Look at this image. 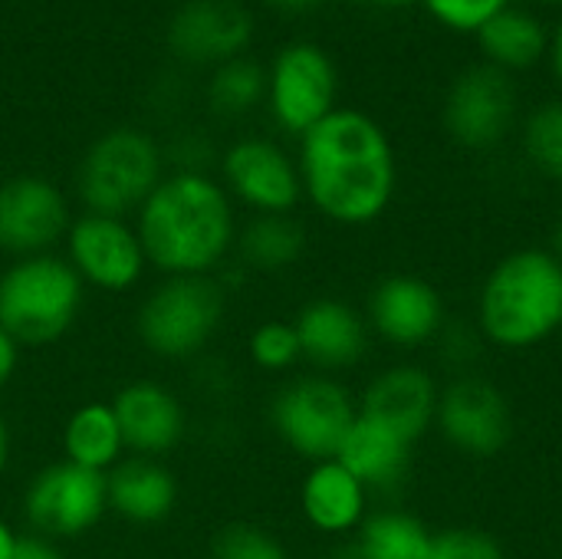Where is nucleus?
I'll use <instances>...</instances> for the list:
<instances>
[{"instance_id":"nucleus-5","label":"nucleus","mask_w":562,"mask_h":559,"mask_svg":"<svg viewBox=\"0 0 562 559\" xmlns=\"http://www.w3.org/2000/svg\"><path fill=\"white\" fill-rule=\"evenodd\" d=\"M524 105L527 99L520 79L471 56L448 76L438 119L454 148L491 155L517 135Z\"/></svg>"},{"instance_id":"nucleus-40","label":"nucleus","mask_w":562,"mask_h":559,"mask_svg":"<svg viewBox=\"0 0 562 559\" xmlns=\"http://www.w3.org/2000/svg\"><path fill=\"white\" fill-rule=\"evenodd\" d=\"M7 461H10V432H7V422L0 418V478L7 471Z\"/></svg>"},{"instance_id":"nucleus-21","label":"nucleus","mask_w":562,"mask_h":559,"mask_svg":"<svg viewBox=\"0 0 562 559\" xmlns=\"http://www.w3.org/2000/svg\"><path fill=\"white\" fill-rule=\"evenodd\" d=\"M300 511L306 524L326 537H349L369 517V491L336 461H319L300 484Z\"/></svg>"},{"instance_id":"nucleus-11","label":"nucleus","mask_w":562,"mask_h":559,"mask_svg":"<svg viewBox=\"0 0 562 559\" xmlns=\"http://www.w3.org/2000/svg\"><path fill=\"white\" fill-rule=\"evenodd\" d=\"M105 474L72 461L43 468L23 494V517L33 534L46 540L82 537L105 517Z\"/></svg>"},{"instance_id":"nucleus-31","label":"nucleus","mask_w":562,"mask_h":559,"mask_svg":"<svg viewBox=\"0 0 562 559\" xmlns=\"http://www.w3.org/2000/svg\"><path fill=\"white\" fill-rule=\"evenodd\" d=\"M211 559H290L286 547L254 524H231L214 537Z\"/></svg>"},{"instance_id":"nucleus-19","label":"nucleus","mask_w":562,"mask_h":559,"mask_svg":"<svg viewBox=\"0 0 562 559\" xmlns=\"http://www.w3.org/2000/svg\"><path fill=\"white\" fill-rule=\"evenodd\" d=\"M293 326H296V336H300L303 359L310 366H316L323 376L352 369L369 353L372 333H369L366 313H359L346 300L316 297L296 313Z\"/></svg>"},{"instance_id":"nucleus-30","label":"nucleus","mask_w":562,"mask_h":559,"mask_svg":"<svg viewBox=\"0 0 562 559\" xmlns=\"http://www.w3.org/2000/svg\"><path fill=\"white\" fill-rule=\"evenodd\" d=\"M247 353H250V362L257 369H263V372H286V369H293L303 359L296 326L293 323H283V320L260 323L250 333Z\"/></svg>"},{"instance_id":"nucleus-1","label":"nucleus","mask_w":562,"mask_h":559,"mask_svg":"<svg viewBox=\"0 0 562 559\" xmlns=\"http://www.w3.org/2000/svg\"><path fill=\"white\" fill-rule=\"evenodd\" d=\"M303 198L339 227L382 221L398 191V152L379 115L359 105L333 109L300 138Z\"/></svg>"},{"instance_id":"nucleus-24","label":"nucleus","mask_w":562,"mask_h":559,"mask_svg":"<svg viewBox=\"0 0 562 559\" xmlns=\"http://www.w3.org/2000/svg\"><path fill=\"white\" fill-rule=\"evenodd\" d=\"M63 451H66V461L109 474L125 455V441H122V428L112 412V402L79 405L63 428Z\"/></svg>"},{"instance_id":"nucleus-44","label":"nucleus","mask_w":562,"mask_h":559,"mask_svg":"<svg viewBox=\"0 0 562 559\" xmlns=\"http://www.w3.org/2000/svg\"><path fill=\"white\" fill-rule=\"evenodd\" d=\"M560 343H562V333H560Z\"/></svg>"},{"instance_id":"nucleus-41","label":"nucleus","mask_w":562,"mask_h":559,"mask_svg":"<svg viewBox=\"0 0 562 559\" xmlns=\"http://www.w3.org/2000/svg\"><path fill=\"white\" fill-rule=\"evenodd\" d=\"M329 559H366V557H362V550L356 547V540H349V544H342L339 550H333V557Z\"/></svg>"},{"instance_id":"nucleus-7","label":"nucleus","mask_w":562,"mask_h":559,"mask_svg":"<svg viewBox=\"0 0 562 559\" xmlns=\"http://www.w3.org/2000/svg\"><path fill=\"white\" fill-rule=\"evenodd\" d=\"M359 418V402L333 376H300L290 379L270 405V422L280 441L306 458L310 465L339 455L352 422Z\"/></svg>"},{"instance_id":"nucleus-3","label":"nucleus","mask_w":562,"mask_h":559,"mask_svg":"<svg viewBox=\"0 0 562 559\" xmlns=\"http://www.w3.org/2000/svg\"><path fill=\"white\" fill-rule=\"evenodd\" d=\"M474 326L491 349L530 353L562 333V260L550 247L504 254L484 277Z\"/></svg>"},{"instance_id":"nucleus-14","label":"nucleus","mask_w":562,"mask_h":559,"mask_svg":"<svg viewBox=\"0 0 562 559\" xmlns=\"http://www.w3.org/2000/svg\"><path fill=\"white\" fill-rule=\"evenodd\" d=\"M221 171L227 194L257 214H293V208L303 201L296 158L270 138H237L227 145Z\"/></svg>"},{"instance_id":"nucleus-15","label":"nucleus","mask_w":562,"mask_h":559,"mask_svg":"<svg viewBox=\"0 0 562 559\" xmlns=\"http://www.w3.org/2000/svg\"><path fill=\"white\" fill-rule=\"evenodd\" d=\"M72 217L66 194L40 175H16L0 181V250L20 257L49 254L66 237Z\"/></svg>"},{"instance_id":"nucleus-35","label":"nucleus","mask_w":562,"mask_h":559,"mask_svg":"<svg viewBox=\"0 0 562 559\" xmlns=\"http://www.w3.org/2000/svg\"><path fill=\"white\" fill-rule=\"evenodd\" d=\"M547 76L553 82V92L562 96V10L553 13V40H550V56H547Z\"/></svg>"},{"instance_id":"nucleus-20","label":"nucleus","mask_w":562,"mask_h":559,"mask_svg":"<svg viewBox=\"0 0 562 559\" xmlns=\"http://www.w3.org/2000/svg\"><path fill=\"white\" fill-rule=\"evenodd\" d=\"M112 412L122 428L125 451L138 458H165L184 438L188 418L178 395L158 382H132L115 392Z\"/></svg>"},{"instance_id":"nucleus-43","label":"nucleus","mask_w":562,"mask_h":559,"mask_svg":"<svg viewBox=\"0 0 562 559\" xmlns=\"http://www.w3.org/2000/svg\"><path fill=\"white\" fill-rule=\"evenodd\" d=\"M557 257L562 260V214H560V221H557V227H553V247H550Z\"/></svg>"},{"instance_id":"nucleus-2","label":"nucleus","mask_w":562,"mask_h":559,"mask_svg":"<svg viewBox=\"0 0 562 559\" xmlns=\"http://www.w3.org/2000/svg\"><path fill=\"white\" fill-rule=\"evenodd\" d=\"M135 234L165 277H211L237 244L234 198L204 171H175L135 211Z\"/></svg>"},{"instance_id":"nucleus-27","label":"nucleus","mask_w":562,"mask_h":559,"mask_svg":"<svg viewBox=\"0 0 562 559\" xmlns=\"http://www.w3.org/2000/svg\"><path fill=\"white\" fill-rule=\"evenodd\" d=\"M435 530L408 511H375L356 530V547L366 559H425Z\"/></svg>"},{"instance_id":"nucleus-37","label":"nucleus","mask_w":562,"mask_h":559,"mask_svg":"<svg viewBox=\"0 0 562 559\" xmlns=\"http://www.w3.org/2000/svg\"><path fill=\"white\" fill-rule=\"evenodd\" d=\"M277 13H290V16H303V13H316L323 10L329 0H267Z\"/></svg>"},{"instance_id":"nucleus-36","label":"nucleus","mask_w":562,"mask_h":559,"mask_svg":"<svg viewBox=\"0 0 562 559\" xmlns=\"http://www.w3.org/2000/svg\"><path fill=\"white\" fill-rule=\"evenodd\" d=\"M16 362H20V346H16V343L0 329V389L13 379Z\"/></svg>"},{"instance_id":"nucleus-10","label":"nucleus","mask_w":562,"mask_h":559,"mask_svg":"<svg viewBox=\"0 0 562 559\" xmlns=\"http://www.w3.org/2000/svg\"><path fill=\"white\" fill-rule=\"evenodd\" d=\"M435 428L458 455L491 461L514 441V405L494 379L481 372L454 376L441 385Z\"/></svg>"},{"instance_id":"nucleus-33","label":"nucleus","mask_w":562,"mask_h":559,"mask_svg":"<svg viewBox=\"0 0 562 559\" xmlns=\"http://www.w3.org/2000/svg\"><path fill=\"white\" fill-rule=\"evenodd\" d=\"M435 349H438V359L454 372V376H468V372H477L474 366L481 362V356H484V349H487V343H484V336L477 333V326L474 323H445V329H441V336L435 339Z\"/></svg>"},{"instance_id":"nucleus-16","label":"nucleus","mask_w":562,"mask_h":559,"mask_svg":"<svg viewBox=\"0 0 562 559\" xmlns=\"http://www.w3.org/2000/svg\"><path fill=\"white\" fill-rule=\"evenodd\" d=\"M254 33L257 20L240 0H188L168 23V49L188 66H221L247 56Z\"/></svg>"},{"instance_id":"nucleus-38","label":"nucleus","mask_w":562,"mask_h":559,"mask_svg":"<svg viewBox=\"0 0 562 559\" xmlns=\"http://www.w3.org/2000/svg\"><path fill=\"white\" fill-rule=\"evenodd\" d=\"M366 7L372 10H382V13H402V10H418V0H362Z\"/></svg>"},{"instance_id":"nucleus-12","label":"nucleus","mask_w":562,"mask_h":559,"mask_svg":"<svg viewBox=\"0 0 562 559\" xmlns=\"http://www.w3.org/2000/svg\"><path fill=\"white\" fill-rule=\"evenodd\" d=\"M63 241H66V260L79 273V280L105 293L132 290L148 267L142 241L125 217H105L86 211L72 217Z\"/></svg>"},{"instance_id":"nucleus-42","label":"nucleus","mask_w":562,"mask_h":559,"mask_svg":"<svg viewBox=\"0 0 562 559\" xmlns=\"http://www.w3.org/2000/svg\"><path fill=\"white\" fill-rule=\"evenodd\" d=\"M520 3H530V7L547 10V13H557V7H560V0H520Z\"/></svg>"},{"instance_id":"nucleus-4","label":"nucleus","mask_w":562,"mask_h":559,"mask_svg":"<svg viewBox=\"0 0 562 559\" xmlns=\"http://www.w3.org/2000/svg\"><path fill=\"white\" fill-rule=\"evenodd\" d=\"M86 283L56 254L20 257L0 273V329L20 349L63 339L79 320Z\"/></svg>"},{"instance_id":"nucleus-13","label":"nucleus","mask_w":562,"mask_h":559,"mask_svg":"<svg viewBox=\"0 0 562 559\" xmlns=\"http://www.w3.org/2000/svg\"><path fill=\"white\" fill-rule=\"evenodd\" d=\"M366 323L369 333L385 346L398 353H415L441 336L448 323V306L431 280L415 273H392L372 287Z\"/></svg>"},{"instance_id":"nucleus-8","label":"nucleus","mask_w":562,"mask_h":559,"mask_svg":"<svg viewBox=\"0 0 562 559\" xmlns=\"http://www.w3.org/2000/svg\"><path fill=\"white\" fill-rule=\"evenodd\" d=\"M224 323V290L211 277H168L138 306V339L161 359L198 356Z\"/></svg>"},{"instance_id":"nucleus-28","label":"nucleus","mask_w":562,"mask_h":559,"mask_svg":"<svg viewBox=\"0 0 562 559\" xmlns=\"http://www.w3.org/2000/svg\"><path fill=\"white\" fill-rule=\"evenodd\" d=\"M207 102L217 115L237 119L267 102V66L254 56H234L214 66L207 79Z\"/></svg>"},{"instance_id":"nucleus-34","label":"nucleus","mask_w":562,"mask_h":559,"mask_svg":"<svg viewBox=\"0 0 562 559\" xmlns=\"http://www.w3.org/2000/svg\"><path fill=\"white\" fill-rule=\"evenodd\" d=\"M10 559H66L63 550L56 547V540H46L40 534H26L16 540V550Z\"/></svg>"},{"instance_id":"nucleus-18","label":"nucleus","mask_w":562,"mask_h":559,"mask_svg":"<svg viewBox=\"0 0 562 559\" xmlns=\"http://www.w3.org/2000/svg\"><path fill=\"white\" fill-rule=\"evenodd\" d=\"M550 40H553V13L514 0L471 36L474 46L471 56L524 82L527 76L547 69Z\"/></svg>"},{"instance_id":"nucleus-17","label":"nucleus","mask_w":562,"mask_h":559,"mask_svg":"<svg viewBox=\"0 0 562 559\" xmlns=\"http://www.w3.org/2000/svg\"><path fill=\"white\" fill-rule=\"evenodd\" d=\"M438 399L441 385L435 372H428L418 362H395L369 379V385L359 395V415L418 445L435 428Z\"/></svg>"},{"instance_id":"nucleus-9","label":"nucleus","mask_w":562,"mask_h":559,"mask_svg":"<svg viewBox=\"0 0 562 559\" xmlns=\"http://www.w3.org/2000/svg\"><path fill=\"white\" fill-rule=\"evenodd\" d=\"M339 63L316 40H293L267 66V109L273 122L303 138L333 109H339Z\"/></svg>"},{"instance_id":"nucleus-22","label":"nucleus","mask_w":562,"mask_h":559,"mask_svg":"<svg viewBox=\"0 0 562 559\" xmlns=\"http://www.w3.org/2000/svg\"><path fill=\"white\" fill-rule=\"evenodd\" d=\"M109 511L128 524H161L178 504V481L158 458H122L105 474Z\"/></svg>"},{"instance_id":"nucleus-6","label":"nucleus","mask_w":562,"mask_h":559,"mask_svg":"<svg viewBox=\"0 0 562 559\" xmlns=\"http://www.w3.org/2000/svg\"><path fill=\"white\" fill-rule=\"evenodd\" d=\"M165 178L158 142L132 125L99 135L76 171V191L89 214L125 217L138 211Z\"/></svg>"},{"instance_id":"nucleus-32","label":"nucleus","mask_w":562,"mask_h":559,"mask_svg":"<svg viewBox=\"0 0 562 559\" xmlns=\"http://www.w3.org/2000/svg\"><path fill=\"white\" fill-rule=\"evenodd\" d=\"M425 559H507L494 534L481 527H445L431 537Z\"/></svg>"},{"instance_id":"nucleus-29","label":"nucleus","mask_w":562,"mask_h":559,"mask_svg":"<svg viewBox=\"0 0 562 559\" xmlns=\"http://www.w3.org/2000/svg\"><path fill=\"white\" fill-rule=\"evenodd\" d=\"M514 0H418V10L431 26L448 36H474L491 16H497Z\"/></svg>"},{"instance_id":"nucleus-39","label":"nucleus","mask_w":562,"mask_h":559,"mask_svg":"<svg viewBox=\"0 0 562 559\" xmlns=\"http://www.w3.org/2000/svg\"><path fill=\"white\" fill-rule=\"evenodd\" d=\"M16 540H20V534H13V527H10L7 521H0V559L13 557Z\"/></svg>"},{"instance_id":"nucleus-26","label":"nucleus","mask_w":562,"mask_h":559,"mask_svg":"<svg viewBox=\"0 0 562 559\" xmlns=\"http://www.w3.org/2000/svg\"><path fill=\"white\" fill-rule=\"evenodd\" d=\"M240 260L260 273L290 270L306 250V231L293 214H257L237 234Z\"/></svg>"},{"instance_id":"nucleus-25","label":"nucleus","mask_w":562,"mask_h":559,"mask_svg":"<svg viewBox=\"0 0 562 559\" xmlns=\"http://www.w3.org/2000/svg\"><path fill=\"white\" fill-rule=\"evenodd\" d=\"M517 145L533 175L562 188V96L547 92L524 105Z\"/></svg>"},{"instance_id":"nucleus-23","label":"nucleus","mask_w":562,"mask_h":559,"mask_svg":"<svg viewBox=\"0 0 562 559\" xmlns=\"http://www.w3.org/2000/svg\"><path fill=\"white\" fill-rule=\"evenodd\" d=\"M412 441L395 435L392 428L359 415L336 455V461L372 494V491H395L405 484L412 471Z\"/></svg>"}]
</instances>
